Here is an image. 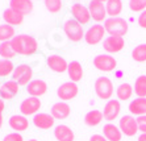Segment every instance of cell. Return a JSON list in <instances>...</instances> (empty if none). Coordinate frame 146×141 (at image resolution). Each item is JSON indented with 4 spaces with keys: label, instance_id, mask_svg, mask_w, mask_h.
<instances>
[{
    "label": "cell",
    "instance_id": "cell-33",
    "mask_svg": "<svg viewBox=\"0 0 146 141\" xmlns=\"http://www.w3.org/2000/svg\"><path fill=\"white\" fill-rule=\"evenodd\" d=\"M15 70L13 62L11 59H0V76H8Z\"/></svg>",
    "mask_w": 146,
    "mask_h": 141
},
{
    "label": "cell",
    "instance_id": "cell-32",
    "mask_svg": "<svg viewBox=\"0 0 146 141\" xmlns=\"http://www.w3.org/2000/svg\"><path fill=\"white\" fill-rule=\"evenodd\" d=\"M0 55H1L4 59H12L15 55H16L11 41L1 42V44H0Z\"/></svg>",
    "mask_w": 146,
    "mask_h": 141
},
{
    "label": "cell",
    "instance_id": "cell-29",
    "mask_svg": "<svg viewBox=\"0 0 146 141\" xmlns=\"http://www.w3.org/2000/svg\"><path fill=\"white\" fill-rule=\"evenodd\" d=\"M13 37H15V28L12 25H8V24L0 25V44L1 42L12 41Z\"/></svg>",
    "mask_w": 146,
    "mask_h": 141
},
{
    "label": "cell",
    "instance_id": "cell-38",
    "mask_svg": "<svg viewBox=\"0 0 146 141\" xmlns=\"http://www.w3.org/2000/svg\"><path fill=\"white\" fill-rule=\"evenodd\" d=\"M3 141H24V138H23V134H20L19 132H13V133L5 134Z\"/></svg>",
    "mask_w": 146,
    "mask_h": 141
},
{
    "label": "cell",
    "instance_id": "cell-36",
    "mask_svg": "<svg viewBox=\"0 0 146 141\" xmlns=\"http://www.w3.org/2000/svg\"><path fill=\"white\" fill-rule=\"evenodd\" d=\"M4 86L7 87L8 90H9L13 94V96H16L17 94H19V90H20V84L17 82H15V80H8V82L4 83Z\"/></svg>",
    "mask_w": 146,
    "mask_h": 141
},
{
    "label": "cell",
    "instance_id": "cell-5",
    "mask_svg": "<svg viewBox=\"0 0 146 141\" xmlns=\"http://www.w3.org/2000/svg\"><path fill=\"white\" fill-rule=\"evenodd\" d=\"M32 76H33V70L27 63L16 66L13 72H12V80L17 82L20 86H28L33 80Z\"/></svg>",
    "mask_w": 146,
    "mask_h": 141
},
{
    "label": "cell",
    "instance_id": "cell-24",
    "mask_svg": "<svg viewBox=\"0 0 146 141\" xmlns=\"http://www.w3.org/2000/svg\"><path fill=\"white\" fill-rule=\"evenodd\" d=\"M3 19L5 21V24L12 25V27H16V25H20L23 21H24V16L20 15L19 12L13 11L12 8H7L3 13Z\"/></svg>",
    "mask_w": 146,
    "mask_h": 141
},
{
    "label": "cell",
    "instance_id": "cell-4",
    "mask_svg": "<svg viewBox=\"0 0 146 141\" xmlns=\"http://www.w3.org/2000/svg\"><path fill=\"white\" fill-rule=\"evenodd\" d=\"M95 92L98 98L103 100H109L113 95V83L107 76H99L95 80Z\"/></svg>",
    "mask_w": 146,
    "mask_h": 141
},
{
    "label": "cell",
    "instance_id": "cell-16",
    "mask_svg": "<svg viewBox=\"0 0 146 141\" xmlns=\"http://www.w3.org/2000/svg\"><path fill=\"white\" fill-rule=\"evenodd\" d=\"M88 9H90V15H91V19L92 20L100 21L106 20L107 17V9H106V5L104 3H98V1H94L91 0L88 4Z\"/></svg>",
    "mask_w": 146,
    "mask_h": 141
},
{
    "label": "cell",
    "instance_id": "cell-37",
    "mask_svg": "<svg viewBox=\"0 0 146 141\" xmlns=\"http://www.w3.org/2000/svg\"><path fill=\"white\" fill-rule=\"evenodd\" d=\"M0 98H1L3 100H11V99H13V94L9 90L4 86V83L1 84V87H0Z\"/></svg>",
    "mask_w": 146,
    "mask_h": 141
},
{
    "label": "cell",
    "instance_id": "cell-11",
    "mask_svg": "<svg viewBox=\"0 0 146 141\" xmlns=\"http://www.w3.org/2000/svg\"><path fill=\"white\" fill-rule=\"evenodd\" d=\"M124 46H125V40H124V37H120V36H109L103 41V48L109 54L121 52Z\"/></svg>",
    "mask_w": 146,
    "mask_h": 141
},
{
    "label": "cell",
    "instance_id": "cell-25",
    "mask_svg": "<svg viewBox=\"0 0 146 141\" xmlns=\"http://www.w3.org/2000/svg\"><path fill=\"white\" fill-rule=\"evenodd\" d=\"M129 112L136 116L146 115V98H136L129 104Z\"/></svg>",
    "mask_w": 146,
    "mask_h": 141
},
{
    "label": "cell",
    "instance_id": "cell-44",
    "mask_svg": "<svg viewBox=\"0 0 146 141\" xmlns=\"http://www.w3.org/2000/svg\"><path fill=\"white\" fill-rule=\"evenodd\" d=\"M1 127H3V116L0 115V129H1Z\"/></svg>",
    "mask_w": 146,
    "mask_h": 141
},
{
    "label": "cell",
    "instance_id": "cell-15",
    "mask_svg": "<svg viewBox=\"0 0 146 141\" xmlns=\"http://www.w3.org/2000/svg\"><path fill=\"white\" fill-rule=\"evenodd\" d=\"M50 114L57 120H65L71 114V107L66 102H58V103H55L54 106L51 107Z\"/></svg>",
    "mask_w": 146,
    "mask_h": 141
},
{
    "label": "cell",
    "instance_id": "cell-7",
    "mask_svg": "<svg viewBox=\"0 0 146 141\" xmlns=\"http://www.w3.org/2000/svg\"><path fill=\"white\" fill-rule=\"evenodd\" d=\"M106 36V28L102 24H95L84 33V41L88 45H98Z\"/></svg>",
    "mask_w": 146,
    "mask_h": 141
},
{
    "label": "cell",
    "instance_id": "cell-8",
    "mask_svg": "<svg viewBox=\"0 0 146 141\" xmlns=\"http://www.w3.org/2000/svg\"><path fill=\"white\" fill-rule=\"evenodd\" d=\"M119 128L121 129L122 134H125L128 137H132L138 132V124H137V119H134L130 115H125L122 116L119 121Z\"/></svg>",
    "mask_w": 146,
    "mask_h": 141
},
{
    "label": "cell",
    "instance_id": "cell-43",
    "mask_svg": "<svg viewBox=\"0 0 146 141\" xmlns=\"http://www.w3.org/2000/svg\"><path fill=\"white\" fill-rule=\"evenodd\" d=\"M138 141H146V133H142L138 136Z\"/></svg>",
    "mask_w": 146,
    "mask_h": 141
},
{
    "label": "cell",
    "instance_id": "cell-22",
    "mask_svg": "<svg viewBox=\"0 0 146 141\" xmlns=\"http://www.w3.org/2000/svg\"><path fill=\"white\" fill-rule=\"evenodd\" d=\"M103 136L108 141H121L122 132L117 125L112 123H108L103 127Z\"/></svg>",
    "mask_w": 146,
    "mask_h": 141
},
{
    "label": "cell",
    "instance_id": "cell-9",
    "mask_svg": "<svg viewBox=\"0 0 146 141\" xmlns=\"http://www.w3.org/2000/svg\"><path fill=\"white\" fill-rule=\"evenodd\" d=\"M41 100L40 98L29 96L27 99H24L20 104V112L24 116H31V115H37L38 111L41 108Z\"/></svg>",
    "mask_w": 146,
    "mask_h": 141
},
{
    "label": "cell",
    "instance_id": "cell-2",
    "mask_svg": "<svg viewBox=\"0 0 146 141\" xmlns=\"http://www.w3.org/2000/svg\"><path fill=\"white\" fill-rule=\"evenodd\" d=\"M104 28H106V32H108L111 36L124 37L128 33L129 25H128L126 20L121 17H109L104 23Z\"/></svg>",
    "mask_w": 146,
    "mask_h": 141
},
{
    "label": "cell",
    "instance_id": "cell-17",
    "mask_svg": "<svg viewBox=\"0 0 146 141\" xmlns=\"http://www.w3.org/2000/svg\"><path fill=\"white\" fill-rule=\"evenodd\" d=\"M27 91L31 96L40 98L46 94V91H48V84L42 79H33L27 86Z\"/></svg>",
    "mask_w": 146,
    "mask_h": 141
},
{
    "label": "cell",
    "instance_id": "cell-42",
    "mask_svg": "<svg viewBox=\"0 0 146 141\" xmlns=\"http://www.w3.org/2000/svg\"><path fill=\"white\" fill-rule=\"evenodd\" d=\"M4 108H5V103H4V100L1 99V98H0V115L3 114Z\"/></svg>",
    "mask_w": 146,
    "mask_h": 141
},
{
    "label": "cell",
    "instance_id": "cell-23",
    "mask_svg": "<svg viewBox=\"0 0 146 141\" xmlns=\"http://www.w3.org/2000/svg\"><path fill=\"white\" fill-rule=\"evenodd\" d=\"M67 74L68 78L71 79V82L78 83L83 78V67H82L80 62L78 61H71L67 66Z\"/></svg>",
    "mask_w": 146,
    "mask_h": 141
},
{
    "label": "cell",
    "instance_id": "cell-40",
    "mask_svg": "<svg viewBox=\"0 0 146 141\" xmlns=\"http://www.w3.org/2000/svg\"><path fill=\"white\" fill-rule=\"evenodd\" d=\"M138 25L143 29H146V9L143 12H141L138 16Z\"/></svg>",
    "mask_w": 146,
    "mask_h": 141
},
{
    "label": "cell",
    "instance_id": "cell-10",
    "mask_svg": "<svg viewBox=\"0 0 146 141\" xmlns=\"http://www.w3.org/2000/svg\"><path fill=\"white\" fill-rule=\"evenodd\" d=\"M78 92H79L78 84L74 83V82H71V80L61 84L57 90V95L62 102H67V100L74 99V98L78 95Z\"/></svg>",
    "mask_w": 146,
    "mask_h": 141
},
{
    "label": "cell",
    "instance_id": "cell-18",
    "mask_svg": "<svg viewBox=\"0 0 146 141\" xmlns=\"http://www.w3.org/2000/svg\"><path fill=\"white\" fill-rule=\"evenodd\" d=\"M54 123L55 119L51 116V114L40 112V114L33 116V124L40 129H50V128L54 127Z\"/></svg>",
    "mask_w": 146,
    "mask_h": 141
},
{
    "label": "cell",
    "instance_id": "cell-14",
    "mask_svg": "<svg viewBox=\"0 0 146 141\" xmlns=\"http://www.w3.org/2000/svg\"><path fill=\"white\" fill-rule=\"evenodd\" d=\"M46 63H48L49 69L53 70L54 72H65L67 71V66L68 63L66 62V59L59 54H53V55H49L46 58Z\"/></svg>",
    "mask_w": 146,
    "mask_h": 141
},
{
    "label": "cell",
    "instance_id": "cell-45",
    "mask_svg": "<svg viewBox=\"0 0 146 141\" xmlns=\"http://www.w3.org/2000/svg\"><path fill=\"white\" fill-rule=\"evenodd\" d=\"M94 1H98V3H107L108 0H94Z\"/></svg>",
    "mask_w": 146,
    "mask_h": 141
},
{
    "label": "cell",
    "instance_id": "cell-46",
    "mask_svg": "<svg viewBox=\"0 0 146 141\" xmlns=\"http://www.w3.org/2000/svg\"><path fill=\"white\" fill-rule=\"evenodd\" d=\"M28 141H37V140H34V138H32V140H28Z\"/></svg>",
    "mask_w": 146,
    "mask_h": 141
},
{
    "label": "cell",
    "instance_id": "cell-1",
    "mask_svg": "<svg viewBox=\"0 0 146 141\" xmlns=\"http://www.w3.org/2000/svg\"><path fill=\"white\" fill-rule=\"evenodd\" d=\"M12 48L15 53L20 55H32L38 50V42L33 36L17 35L12 38Z\"/></svg>",
    "mask_w": 146,
    "mask_h": 141
},
{
    "label": "cell",
    "instance_id": "cell-3",
    "mask_svg": "<svg viewBox=\"0 0 146 141\" xmlns=\"http://www.w3.org/2000/svg\"><path fill=\"white\" fill-rule=\"evenodd\" d=\"M63 31H65L67 38L72 42H78V41H80L82 38H84L83 27H82L80 23H78L75 19H68V20L65 21Z\"/></svg>",
    "mask_w": 146,
    "mask_h": 141
},
{
    "label": "cell",
    "instance_id": "cell-27",
    "mask_svg": "<svg viewBox=\"0 0 146 141\" xmlns=\"http://www.w3.org/2000/svg\"><path fill=\"white\" fill-rule=\"evenodd\" d=\"M107 15L111 17H117L122 12V1L121 0H108L106 3Z\"/></svg>",
    "mask_w": 146,
    "mask_h": 141
},
{
    "label": "cell",
    "instance_id": "cell-21",
    "mask_svg": "<svg viewBox=\"0 0 146 141\" xmlns=\"http://www.w3.org/2000/svg\"><path fill=\"white\" fill-rule=\"evenodd\" d=\"M8 124L16 132H24L29 127V121H28L27 116H24V115H12L9 117Z\"/></svg>",
    "mask_w": 146,
    "mask_h": 141
},
{
    "label": "cell",
    "instance_id": "cell-20",
    "mask_svg": "<svg viewBox=\"0 0 146 141\" xmlns=\"http://www.w3.org/2000/svg\"><path fill=\"white\" fill-rule=\"evenodd\" d=\"M54 137L57 138V141H74L75 134L70 127L59 124L54 128Z\"/></svg>",
    "mask_w": 146,
    "mask_h": 141
},
{
    "label": "cell",
    "instance_id": "cell-47",
    "mask_svg": "<svg viewBox=\"0 0 146 141\" xmlns=\"http://www.w3.org/2000/svg\"><path fill=\"white\" fill-rule=\"evenodd\" d=\"M0 87H1V83H0Z\"/></svg>",
    "mask_w": 146,
    "mask_h": 141
},
{
    "label": "cell",
    "instance_id": "cell-13",
    "mask_svg": "<svg viewBox=\"0 0 146 141\" xmlns=\"http://www.w3.org/2000/svg\"><path fill=\"white\" fill-rule=\"evenodd\" d=\"M120 112H121V103L120 100H108V103L106 104L104 110H103V116L107 121H113L119 117Z\"/></svg>",
    "mask_w": 146,
    "mask_h": 141
},
{
    "label": "cell",
    "instance_id": "cell-26",
    "mask_svg": "<svg viewBox=\"0 0 146 141\" xmlns=\"http://www.w3.org/2000/svg\"><path fill=\"white\" fill-rule=\"evenodd\" d=\"M104 116H103V112L99 110H92L90 112H87L84 116V124L87 127H96L103 121Z\"/></svg>",
    "mask_w": 146,
    "mask_h": 141
},
{
    "label": "cell",
    "instance_id": "cell-28",
    "mask_svg": "<svg viewBox=\"0 0 146 141\" xmlns=\"http://www.w3.org/2000/svg\"><path fill=\"white\" fill-rule=\"evenodd\" d=\"M116 95L119 100H129L133 95V87L129 83H121L117 88H116Z\"/></svg>",
    "mask_w": 146,
    "mask_h": 141
},
{
    "label": "cell",
    "instance_id": "cell-34",
    "mask_svg": "<svg viewBox=\"0 0 146 141\" xmlns=\"http://www.w3.org/2000/svg\"><path fill=\"white\" fill-rule=\"evenodd\" d=\"M44 3L50 13H58L62 9V0H44Z\"/></svg>",
    "mask_w": 146,
    "mask_h": 141
},
{
    "label": "cell",
    "instance_id": "cell-39",
    "mask_svg": "<svg viewBox=\"0 0 146 141\" xmlns=\"http://www.w3.org/2000/svg\"><path fill=\"white\" fill-rule=\"evenodd\" d=\"M137 124H138V131H141L142 133H146V115L137 117Z\"/></svg>",
    "mask_w": 146,
    "mask_h": 141
},
{
    "label": "cell",
    "instance_id": "cell-41",
    "mask_svg": "<svg viewBox=\"0 0 146 141\" xmlns=\"http://www.w3.org/2000/svg\"><path fill=\"white\" fill-rule=\"evenodd\" d=\"M90 141H108L103 134H92L90 137Z\"/></svg>",
    "mask_w": 146,
    "mask_h": 141
},
{
    "label": "cell",
    "instance_id": "cell-12",
    "mask_svg": "<svg viewBox=\"0 0 146 141\" xmlns=\"http://www.w3.org/2000/svg\"><path fill=\"white\" fill-rule=\"evenodd\" d=\"M71 15L75 20L80 23L82 25L88 24L91 20V15H90V9L86 5H82L79 3H75L71 5Z\"/></svg>",
    "mask_w": 146,
    "mask_h": 141
},
{
    "label": "cell",
    "instance_id": "cell-31",
    "mask_svg": "<svg viewBox=\"0 0 146 141\" xmlns=\"http://www.w3.org/2000/svg\"><path fill=\"white\" fill-rule=\"evenodd\" d=\"M132 58L136 62H146V44H139L132 52Z\"/></svg>",
    "mask_w": 146,
    "mask_h": 141
},
{
    "label": "cell",
    "instance_id": "cell-6",
    "mask_svg": "<svg viewBox=\"0 0 146 141\" xmlns=\"http://www.w3.org/2000/svg\"><path fill=\"white\" fill-rule=\"evenodd\" d=\"M94 66L99 71L109 72L116 69L117 61H116V58H113L112 55L109 54H99L94 58Z\"/></svg>",
    "mask_w": 146,
    "mask_h": 141
},
{
    "label": "cell",
    "instance_id": "cell-30",
    "mask_svg": "<svg viewBox=\"0 0 146 141\" xmlns=\"http://www.w3.org/2000/svg\"><path fill=\"white\" fill-rule=\"evenodd\" d=\"M134 94L137 98H146V75H139L134 82Z\"/></svg>",
    "mask_w": 146,
    "mask_h": 141
},
{
    "label": "cell",
    "instance_id": "cell-19",
    "mask_svg": "<svg viewBox=\"0 0 146 141\" xmlns=\"http://www.w3.org/2000/svg\"><path fill=\"white\" fill-rule=\"evenodd\" d=\"M9 8H12L23 16H27L33 11V1L32 0H11Z\"/></svg>",
    "mask_w": 146,
    "mask_h": 141
},
{
    "label": "cell",
    "instance_id": "cell-35",
    "mask_svg": "<svg viewBox=\"0 0 146 141\" xmlns=\"http://www.w3.org/2000/svg\"><path fill=\"white\" fill-rule=\"evenodd\" d=\"M129 8L133 12H143L146 9V0H130Z\"/></svg>",
    "mask_w": 146,
    "mask_h": 141
}]
</instances>
